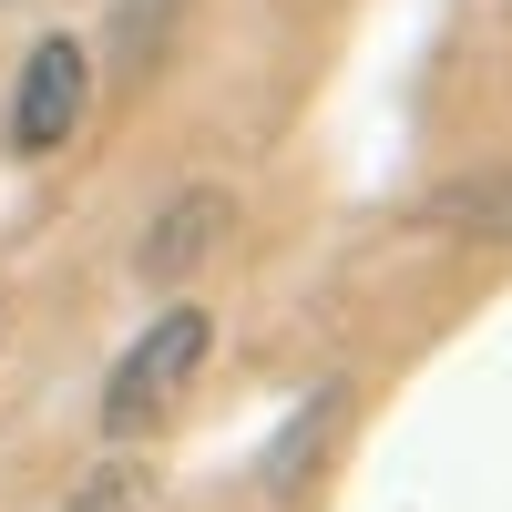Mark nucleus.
Listing matches in <instances>:
<instances>
[{
    "label": "nucleus",
    "instance_id": "2",
    "mask_svg": "<svg viewBox=\"0 0 512 512\" xmlns=\"http://www.w3.org/2000/svg\"><path fill=\"white\" fill-rule=\"evenodd\" d=\"M82 123H93V41L41 31L11 82V154H62Z\"/></svg>",
    "mask_w": 512,
    "mask_h": 512
},
{
    "label": "nucleus",
    "instance_id": "3",
    "mask_svg": "<svg viewBox=\"0 0 512 512\" xmlns=\"http://www.w3.org/2000/svg\"><path fill=\"white\" fill-rule=\"evenodd\" d=\"M226 236H236V195H226V185H185V195L144 226V256H134V267H144L154 287H175V277H195Z\"/></svg>",
    "mask_w": 512,
    "mask_h": 512
},
{
    "label": "nucleus",
    "instance_id": "1",
    "mask_svg": "<svg viewBox=\"0 0 512 512\" xmlns=\"http://www.w3.org/2000/svg\"><path fill=\"white\" fill-rule=\"evenodd\" d=\"M205 349H216V318L205 308H164L134 349L113 359V379H103V441H144L154 420L185 400V379L205 369Z\"/></svg>",
    "mask_w": 512,
    "mask_h": 512
},
{
    "label": "nucleus",
    "instance_id": "5",
    "mask_svg": "<svg viewBox=\"0 0 512 512\" xmlns=\"http://www.w3.org/2000/svg\"><path fill=\"white\" fill-rule=\"evenodd\" d=\"M62 512H154V482L134 472V461H103L93 482H72V502Z\"/></svg>",
    "mask_w": 512,
    "mask_h": 512
},
{
    "label": "nucleus",
    "instance_id": "4",
    "mask_svg": "<svg viewBox=\"0 0 512 512\" xmlns=\"http://www.w3.org/2000/svg\"><path fill=\"white\" fill-rule=\"evenodd\" d=\"M431 226H461V236H502L512 246V164L502 175H472V185H451L431 205Z\"/></svg>",
    "mask_w": 512,
    "mask_h": 512
}]
</instances>
